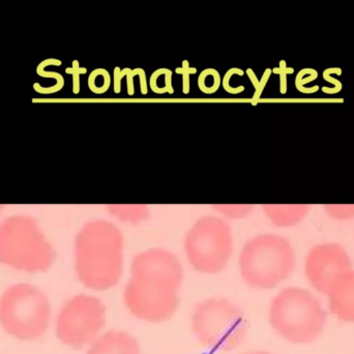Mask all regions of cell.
Segmentation results:
<instances>
[{
  "label": "cell",
  "mask_w": 354,
  "mask_h": 354,
  "mask_svg": "<svg viewBox=\"0 0 354 354\" xmlns=\"http://www.w3.org/2000/svg\"><path fill=\"white\" fill-rule=\"evenodd\" d=\"M183 279V266L172 252L158 248L141 252L131 264L124 304L138 319L153 324L168 322L178 309Z\"/></svg>",
  "instance_id": "cell-1"
},
{
  "label": "cell",
  "mask_w": 354,
  "mask_h": 354,
  "mask_svg": "<svg viewBox=\"0 0 354 354\" xmlns=\"http://www.w3.org/2000/svg\"><path fill=\"white\" fill-rule=\"evenodd\" d=\"M124 235L115 225L104 220L87 223L75 243L79 281L93 290L113 288L124 270Z\"/></svg>",
  "instance_id": "cell-2"
},
{
  "label": "cell",
  "mask_w": 354,
  "mask_h": 354,
  "mask_svg": "<svg viewBox=\"0 0 354 354\" xmlns=\"http://www.w3.org/2000/svg\"><path fill=\"white\" fill-rule=\"evenodd\" d=\"M270 326L285 340L308 344L317 340L326 324V313L310 291L284 289L274 297L268 313Z\"/></svg>",
  "instance_id": "cell-3"
},
{
  "label": "cell",
  "mask_w": 354,
  "mask_h": 354,
  "mask_svg": "<svg viewBox=\"0 0 354 354\" xmlns=\"http://www.w3.org/2000/svg\"><path fill=\"white\" fill-rule=\"evenodd\" d=\"M239 264L241 278L250 287L266 290L290 276L295 270V252L280 235H258L243 245Z\"/></svg>",
  "instance_id": "cell-4"
},
{
  "label": "cell",
  "mask_w": 354,
  "mask_h": 354,
  "mask_svg": "<svg viewBox=\"0 0 354 354\" xmlns=\"http://www.w3.org/2000/svg\"><path fill=\"white\" fill-rule=\"evenodd\" d=\"M192 330L198 342L214 351H231L245 341V314L227 299H204L194 308Z\"/></svg>",
  "instance_id": "cell-5"
},
{
  "label": "cell",
  "mask_w": 354,
  "mask_h": 354,
  "mask_svg": "<svg viewBox=\"0 0 354 354\" xmlns=\"http://www.w3.org/2000/svg\"><path fill=\"white\" fill-rule=\"evenodd\" d=\"M50 314L47 297L27 283L8 287L0 297V324L8 334L20 340L33 341L43 337Z\"/></svg>",
  "instance_id": "cell-6"
},
{
  "label": "cell",
  "mask_w": 354,
  "mask_h": 354,
  "mask_svg": "<svg viewBox=\"0 0 354 354\" xmlns=\"http://www.w3.org/2000/svg\"><path fill=\"white\" fill-rule=\"evenodd\" d=\"M55 257V252L30 218H8L0 225L1 263L33 274L49 270Z\"/></svg>",
  "instance_id": "cell-7"
},
{
  "label": "cell",
  "mask_w": 354,
  "mask_h": 354,
  "mask_svg": "<svg viewBox=\"0 0 354 354\" xmlns=\"http://www.w3.org/2000/svg\"><path fill=\"white\" fill-rule=\"evenodd\" d=\"M232 251L230 226L216 216L199 218L185 235V255L192 268L202 274L222 272L228 264Z\"/></svg>",
  "instance_id": "cell-8"
},
{
  "label": "cell",
  "mask_w": 354,
  "mask_h": 354,
  "mask_svg": "<svg viewBox=\"0 0 354 354\" xmlns=\"http://www.w3.org/2000/svg\"><path fill=\"white\" fill-rule=\"evenodd\" d=\"M105 324L103 301L95 297L79 295L66 301L60 310L56 332L64 344L81 349L99 337Z\"/></svg>",
  "instance_id": "cell-9"
},
{
  "label": "cell",
  "mask_w": 354,
  "mask_h": 354,
  "mask_svg": "<svg viewBox=\"0 0 354 354\" xmlns=\"http://www.w3.org/2000/svg\"><path fill=\"white\" fill-rule=\"evenodd\" d=\"M353 270L346 250L338 243H322L312 248L305 262V274L312 286L326 295L335 279Z\"/></svg>",
  "instance_id": "cell-10"
},
{
  "label": "cell",
  "mask_w": 354,
  "mask_h": 354,
  "mask_svg": "<svg viewBox=\"0 0 354 354\" xmlns=\"http://www.w3.org/2000/svg\"><path fill=\"white\" fill-rule=\"evenodd\" d=\"M326 295L332 313L343 322L354 324V270L335 279Z\"/></svg>",
  "instance_id": "cell-11"
},
{
  "label": "cell",
  "mask_w": 354,
  "mask_h": 354,
  "mask_svg": "<svg viewBox=\"0 0 354 354\" xmlns=\"http://www.w3.org/2000/svg\"><path fill=\"white\" fill-rule=\"evenodd\" d=\"M87 354H141L140 344L126 332L111 330L97 337Z\"/></svg>",
  "instance_id": "cell-12"
},
{
  "label": "cell",
  "mask_w": 354,
  "mask_h": 354,
  "mask_svg": "<svg viewBox=\"0 0 354 354\" xmlns=\"http://www.w3.org/2000/svg\"><path fill=\"white\" fill-rule=\"evenodd\" d=\"M266 216L279 227H291L299 224L310 210L309 205H264Z\"/></svg>",
  "instance_id": "cell-13"
},
{
  "label": "cell",
  "mask_w": 354,
  "mask_h": 354,
  "mask_svg": "<svg viewBox=\"0 0 354 354\" xmlns=\"http://www.w3.org/2000/svg\"><path fill=\"white\" fill-rule=\"evenodd\" d=\"M108 209L116 218L126 222H140L149 216V209L145 205H110Z\"/></svg>",
  "instance_id": "cell-14"
},
{
  "label": "cell",
  "mask_w": 354,
  "mask_h": 354,
  "mask_svg": "<svg viewBox=\"0 0 354 354\" xmlns=\"http://www.w3.org/2000/svg\"><path fill=\"white\" fill-rule=\"evenodd\" d=\"M221 84L220 74L214 68H207L201 73L198 79L200 91L204 93H214L218 91Z\"/></svg>",
  "instance_id": "cell-15"
},
{
  "label": "cell",
  "mask_w": 354,
  "mask_h": 354,
  "mask_svg": "<svg viewBox=\"0 0 354 354\" xmlns=\"http://www.w3.org/2000/svg\"><path fill=\"white\" fill-rule=\"evenodd\" d=\"M89 87L95 93H103L109 89L111 84V78L109 73L103 68L93 71V74L89 77Z\"/></svg>",
  "instance_id": "cell-16"
},
{
  "label": "cell",
  "mask_w": 354,
  "mask_h": 354,
  "mask_svg": "<svg viewBox=\"0 0 354 354\" xmlns=\"http://www.w3.org/2000/svg\"><path fill=\"white\" fill-rule=\"evenodd\" d=\"M326 210L328 216L336 220H351L354 218V204L351 205H326Z\"/></svg>",
  "instance_id": "cell-17"
},
{
  "label": "cell",
  "mask_w": 354,
  "mask_h": 354,
  "mask_svg": "<svg viewBox=\"0 0 354 354\" xmlns=\"http://www.w3.org/2000/svg\"><path fill=\"white\" fill-rule=\"evenodd\" d=\"M214 208L229 218H243L253 210V206L251 205H218L214 206Z\"/></svg>",
  "instance_id": "cell-18"
},
{
  "label": "cell",
  "mask_w": 354,
  "mask_h": 354,
  "mask_svg": "<svg viewBox=\"0 0 354 354\" xmlns=\"http://www.w3.org/2000/svg\"><path fill=\"white\" fill-rule=\"evenodd\" d=\"M243 74H245L243 71L239 70V68H231V70H229L228 72L226 73V75H225L224 80H223V86H224L225 91L229 93H235V95H236V93H243V91H245V87L239 86L237 89L232 88L230 85V80L233 75L243 76Z\"/></svg>",
  "instance_id": "cell-19"
},
{
  "label": "cell",
  "mask_w": 354,
  "mask_h": 354,
  "mask_svg": "<svg viewBox=\"0 0 354 354\" xmlns=\"http://www.w3.org/2000/svg\"><path fill=\"white\" fill-rule=\"evenodd\" d=\"M196 68H191L189 64V62H183V66L181 68H176V73L178 74L183 75V93H189V76L192 74H195Z\"/></svg>",
  "instance_id": "cell-20"
},
{
  "label": "cell",
  "mask_w": 354,
  "mask_h": 354,
  "mask_svg": "<svg viewBox=\"0 0 354 354\" xmlns=\"http://www.w3.org/2000/svg\"><path fill=\"white\" fill-rule=\"evenodd\" d=\"M124 73H126V76H128L127 83H128L129 95H133V93H134V82H133V79L138 74V68L134 71H131L130 68H124Z\"/></svg>",
  "instance_id": "cell-21"
},
{
  "label": "cell",
  "mask_w": 354,
  "mask_h": 354,
  "mask_svg": "<svg viewBox=\"0 0 354 354\" xmlns=\"http://www.w3.org/2000/svg\"><path fill=\"white\" fill-rule=\"evenodd\" d=\"M126 76L124 74V70H120V68H115V71H114V91L116 93H120V81L124 77Z\"/></svg>",
  "instance_id": "cell-22"
},
{
  "label": "cell",
  "mask_w": 354,
  "mask_h": 354,
  "mask_svg": "<svg viewBox=\"0 0 354 354\" xmlns=\"http://www.w3.org/2000/svg\"><path fill=\"white\" fill-rule=\"evenodd\" d=\"M245 354H272L270 353H266V351H256V353H249Z\"/></svg>",
  "instance_id": "cell-23"
}]
</instances>
